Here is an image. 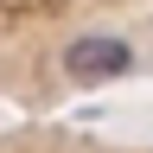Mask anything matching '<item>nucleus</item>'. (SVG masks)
Wrapping results in <instances>:
<instances>
[{
  "instance_id": "1",
  "label": "nucleus",
  "mask_w": 153,
  "mask_h": 153,
  "mask_svg": "<svg viewBox=\"0 0 153 153\" xmlns=\"http://www.w3.org/2000/svg\"><path fill=\"white\" fill-rule=\"evenodd\" d=\"M134 70V45L115 32H83L64 45V76L70 83H115V76Z\"/></svg>"
}]
</instances>
